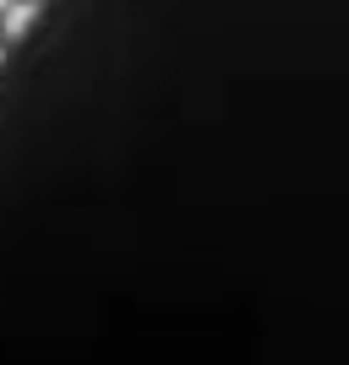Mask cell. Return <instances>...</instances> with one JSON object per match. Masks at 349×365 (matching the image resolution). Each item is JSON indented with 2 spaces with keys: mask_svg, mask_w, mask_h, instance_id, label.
Masks as SVG:
<instances>
[{
  "mask_svg": "<svg viewBox=\"0 0 349 365\" xmlns=\"http://www.w3.org/2000/svg\"><path fill=\"white\" fill-rule=\"evenodd\" d=\"M33 6H39V0H11V6H6V38H22V33L33 28Z\"/></svg>",
  "mask_w": 349,
  "mask_h": 365,
  "instance_id": "obj_1",
  "label": "cell"
},
{
  "mask_svg": "<svg viewBox=\"0 0 349 365\" xmlns=\"http://www.w3.org/2000/svg\"><path fill=\"white\" fill-rule=\"evenodd\" d=\"M6 6H11V0H0V11H6Z\"/></svg>",
  "mask_w": 349,
  "mask_h": 365,
  "instance_id": "obj_2",
  "label": "cell"
}]
</instances>
